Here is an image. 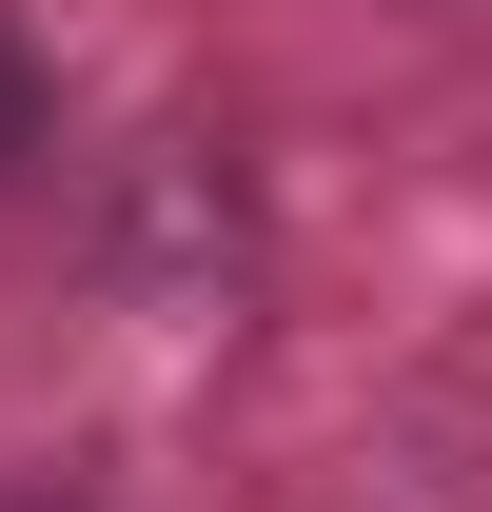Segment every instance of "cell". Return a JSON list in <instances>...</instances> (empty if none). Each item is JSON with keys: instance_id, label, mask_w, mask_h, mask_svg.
Returning <instances> with one entry per match:
<instances>
[{"instance_id": "cell-1", "label": "cell", "mask_w": 492, "mask_h": 512, "mask_svg": "<svg viewBox=\"0 0 492 512\" xmlns=\"http://www.w3.org/2000/svg\"><path fill=\"white\" fill-rule=\"evenodd\" d=\"M40 119H60V79H40V40H20V20H0V178H20V158H40Z\"/></svg>"}]
</instances>
